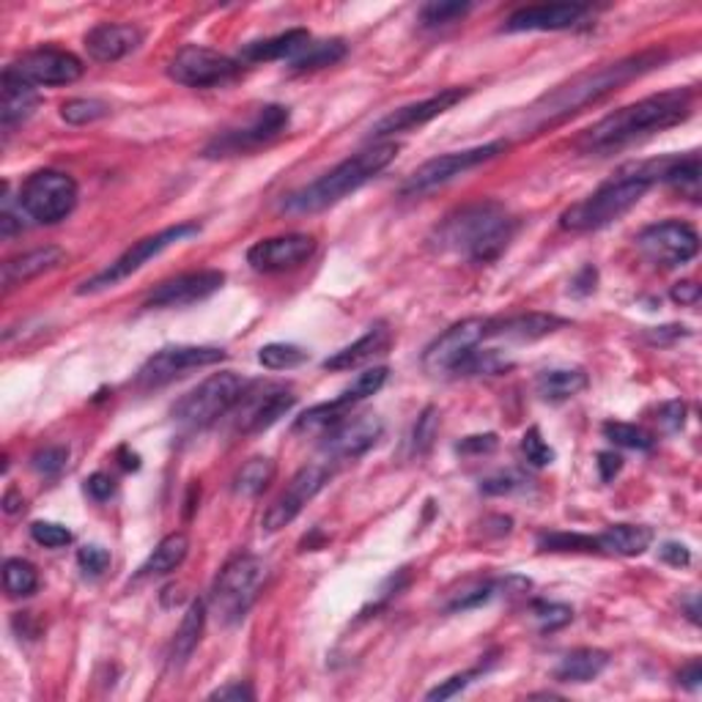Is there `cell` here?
I'll return each mask as SVG.
<instances>
[{"label": "cell", "instance_id": "cell-9", "mask_svg": "<svg viewBox=\"0 0 702 702\" xmlns=\"http://www.w3.org/2000/svg\"><path fill=\"white\" fill-rule=\"evenodd\" d=\"M17 203L34 223L56 225L78 206V181L61 170H36L25 179Z\"/></svg>", "mask_w": 702, "mask_h": 702}, {"label": "cell", "instance_id": "cell-24", "mask_svg": "<svg viewBox=\"0 0 702 702\" xmlns=\"http://www.w3.org/2000/svg\"><path fill=\"white\" fill-rule=\"evenodd\" d=\"M591 12L582 3H544V7H524L508 17L505 31L524 34V31H566L573 28L584 14Z\"/></svg>", "mask_w": 702, "mask_h": 702}, {"label": "cell", "instance_id": "cell-4", "mask_svg": "<svg viewBox=\"0 0 702 702\" xmlns=\"http://www.w3.org/2000/svg\"><path fill=\"white\" fill-rule=\"evenodd\" d=\"M519 230V219L497 201L469 203L437 228L439 250L461 255L473 264H495Z\"/></svg>", "mask_w": 702, "mask_h": 702}, {"label": "cell", "instance_id": "cell-58", "mask_svg": "<svg viewBox=\"0 0 702 702\" xmlns=\"http://www.w3.org/2000/svg\"><path fill=\"white\" fill-rule=\"evenodd\" d=\"M658 557H662L664 562H669V566H675V568H686L691 562V551L686 549L683 544H675V540L664 544L662 549H658Z\"/></svg>", "mask_w": 702, "mask_h": 702}, {"label": "cell", "instance_id": "cell-11", "mask_svg": "<svg viewBox=\"0 0 702 702\" xmlns=\"http://www.w3.org/2000/svg\"><path fill=\"white\" fill-rule=\"evenodd\" d=\"M491 319H464L444 330L431 346L423 352V371L431 377H453L464 366L466 357L484 341H489Z\"/></svg>", "mask_w": 702, "mask_h": 702}, {"label": "cell", "instance_id": "cell-31", "mask_svg": "<svg viewBox=\"0 0 702 702\" xmlns=\"http://www.w3.org/2000/svg\"><path fill=\"white\" fill-rule=\"evenodd\" d=\"M653 544V530L642 527V524H615L607 533L596 535V549L604 555H620V557H636L647 551Z\"/></svg>", "mask_w": 702, "mask_h": 702}, {"label": "cell", "instance_id": "cell-55", "mask_svg": "<svg viewBox=\"0 0 702 702\" xmlns=\"http://www.w3.org/2000/svg\"><path fill=\"white\" fill-rule=\"evenodd\" d=\"M686 420V404L683 401H669L658 409V423H662L664 431H680Z\"/></svg>", "mask_w": 702, "mask_h": 702}, {"label": "cell", "instance_id": "cell-28", "mask_svg": "<svg viewBox=\"0 0 702 702\" xmlns=\"http://www.w3.org/2000/svg\"><path fill=\"white\" fill-rule=\"evenodd\" d=\"M0 88H3V99H0V124H3L7 132H12L14 127L23 124V121H28L31 116H34V110L41 102L39 91L7 72H3V80H0Z\"/></svg>", "mask_w": 702, "mask_h": 702}, {"label": "cell", "instance_id": "cell-21", "mask_svg": "<svg viewBox=\"0 0 702 702\" xmlns=\"http://www.w3.org/2000/svg\"><path fill=\"white\" fill-rule=\"evenodd\" d=\"M316 253V239L308 234L261 239L248 250V264L255 272H288L302 266Z\"/></svg>", "mask_w": 702, "mask_h": 702}, {"label": "cell", "instance_id": "cell-7", "mask_svg": "<svg viewBox=\"0 0 702 702\" xmlns=\"http://www.w3.org/2000/svg\"><path fill=\"white\" fill-rule=\"evenodd\" d=\"M198 234H201V225L198 223H179L159 230V234H154V237L141 239V242L132 245L130 250H124V253L112 261L110 266H105V270L96 272L94 277H88V281L78 288V294H83L85 297V294H99L105 291V288L119 286L121 281H127V277H132L135 272H141L148 261L157 259L159 253H165V250L174 248V245L198 237Z\"/></svg>", "mask_w": 702, "mask_h": 702}, {"label": "cell", "instance_id": "cell-10", "mask_svg": "<svg viewBox=\"0 0 702 702\" xmlns=\"http://www.w3.org/2000/svg\"><path fill=\"white\" fill-rule=\"evenodd\" d=\"M505 152H508V141H491V143H484V146L464 148V152L439 154V157L423 163L420 168L406 179V185L401 187V192H404V195H426V192L453 181L455 176L478 168V165L491 163V159H497Z\"/></svg>", "mask_w": 702, "mask_h": 702}, {"label": "cell", "instance_id": "cell-19", "mask_svg": "<svg viewBox=\"0 0 702 702\" xmlns=\"http://www.w3.org/2000/svg\"><path fill=\"white\" fill-rule=\"evenodd\" d=\"M464 96H466L464 88H448V91H439L437 96H428V99L415 102V105L398 107V110L388 112L382 121L373 124L371 141H384V138L401 135V132L417 130V127L428 124V121H433L437 116L448 112L450 107L459 105Z\"/></svg>", "mask_w": 702, "mask_h": 702}, {"label": "cell", "instance_id": "cell-29", "mask_svg": "<svg viewBox=\"0 0 702 702\" xmlns=\"http://www.w3.org/2000/svg\"><path fill=\"white\" fill-rule=\"evenodd\" d=\"M609 653L598 647H579V651L566 653L560 664L555 667V678L560 683H591L607 669Z\"/></svg>", "mask_w": 702, "mask_h": 702}, {"label": "cell", "instance_id": "cell-14", "mask_svg": "<svg viewBox=\"0 0 702 702\" xmlns=\"http://www.w3.org/2000/svg\"><path fill=\"white\" fill-rule=\"evenodd\" d=\"M291 121V112L283 105H264L259 112H255L250 124L237 127V130H228L223 135L214 138L206 148H203V157L217 159V157H234V154H245L250 148H259L264 143L275 141L283 130Z\"/></svg>", "mask_w": 702, "mask_h": 702}, {"label": "cell", "instance_id": "cell-23", "mask_svg": "<svg viewBox=\"0 0 702 702\" xmlns=\"http://www.w3.org/2000/svg\"><path fill=\"white\" fill-rule=\"evenodd\" d=\"M143 45V31L130 23H99L85 34V52L96 63H116Z\"/></svg>", "mask_w": 702, "mask_h": 702}, {"label": "cell", "instance_id": "cell-33", "mask_svg": "<svg viewBox=\"0 0 702 702\" xmlns=\"http://www.w3.org/2000/svg\"><path fill=\"white\" fill-rule=\"evenodd\" d=\"M591 379L582 368H551V371L538 373L535 379V390L544 401H551V404H560V401L573 398L582 390H587Z\"/></svg>", "mask_w": 702, "mask_h": 702}, {"label": "cell", "instance_id": "cell-46", "mask_svg": "<svg viewBox=\"0 0 702 702\" xmlns=\"http://www.w3.org/2000/svg\"><path fill=\"white\" fill-rule=\"evenodd\" d=\"M437 431H439V415L433 406H428L415 423V431H412V450H415L417 455L428 453V448H431L433 439H437Z\"/></svg>", "mask_w": 702, "mask_h": 702}, {"label": "cell", "instance_id": "cell-54", "mask_svg": "<svg viewBox=\"0 0 702 702\" xmlns=\"http://www.w3.org/2000/svg\"><path fill=\"white\" fill-rule=\"evenodd\" d=\"M85 491H88L91 500L105 502L116 495V480H112L107 473H94L88 480H85Z\"/></svg>", "mask_w": 702, "mask_h": 702}, {"label": "cell", "instance_id": "cell-3", "mask_svg": "<svg viewBox=\"0 0 702 702\" xmlns=\"http://www.w3.org/2000/svg\"><path fill=\"white\" fill-rule=\"evenodd\" d=\"M669 163H673V157L623 165L593 195L582 198L571 209H566L560 214V228L571 230V234H587V230L607 228L609 223H615L626 212H631L656 181H664Z\"/></svg>", "mask_w": 702, "mask_h": 702}, {"label": "cell", "instance_id": "cell-6", "mask_svg": "<svg viewBox=\"0 0 702 702\" xmlns=\"http://www.w3.org/2000/svg\"><path fill=\"white\" fill-rule=\"evenodd\" d=\"M266 562L255 555H237L223 566L212 587V612L223 626H237L248 618L266 582Z\"/></svg>", "mask_w": 702, "mask_h": 702}, {"label": "cell", "instance_id": "cell-22", "mask_svg": "<svg viewBox=\"0 0 702 702\" xmlns=\"http://www.w3.org/2000/svg\"><path fill=\"white\" fill-rule=\"evenodd\" d=\"M297 404V395L286 388H266L264 393H248L245 390L242 401H239V423L237 428L242 433H261L266 428L275 426L281 417L291 412Z\"/></svg>", "mask_w": 702, "mask_h": 702}, {"label": "cell", "instance_id": "cell-41", "mask_svg": "<svg viewBox=\"0 0 702 702\" xmlns=\"http://www.w3.org/2000/svg\"><path fill=\"white\" fill-rule=\"evenodd\" d=\"M261 366L270 368V371H288V368H297L308 360V352L294 343H270L259 352Z\"/></svg>", "mask_w": 702, "mask_h": 702}, {"label": "cell", "instance_id": "cell-35", "mask_svg": "<svg viewBox=\"0 0 702 702\" xmlns=\"http://www.w3.org/2000/svg\"><path fill=\"white\" fill-rule=\"evenodd\" d=\"M277 464L270 455H255V459L245 461L239 466V473L234 475V495L237 497H259L266 486L275 480Z\"/></svg>", "mask_w": 702, "mask_h": 702}, {"label": "cell", "instance_id": "cell-17", "mask_svg": "<svg viewBox=\"0 0 702 702\" xmlns=\"http://www.w3.org/2000/svg\"><path fill=\"white\" fill-rule=\"evenodd\" d=\"M219 360H225V352L217 346H165L143 362L135 382L146 390L163 388V384L174 382L185 371L214 366Z\"/></svg>", "mask_w": 702, "mask_h": 702}, {"label": "cell", "instance_id": "cell-30", "mask_svg": "<svg viewBox=\"0 0 702 702\" xmlns=\"http://www.w3.org/2000/svg\"><path fill=\"white\" fill-rule=\"evenodd\" d=\"M310 45V34L302 28L286 31L272 39L250 41L242 50V61L248 63H264V61H283V58H297L305 47Z\"/></svg>", "mask_w": 702, "mask_h": 702}, {"label": "cell", "instance_id": "cell-51", "mask_svg": "<svg viewBox=\"0 0 702 702\" xmlns=\"http://www.w3.org/2000/svg\"><path fill=\"white\" fill-rule=\"evenodd\" d=\"M502 587V582H486V584H478V587H473V591L461 593L459 598H455L453 604H450V609L453 612H459V609H473V607H480V604L489 602L491 596H495L497 591Z\"/></svg>", "mask_w": 702, "mask_h": 702}, {"label": "cell", "instance_id": "cell-59", "mask_svg": "<svg viewBox=\"0 0 702 702\" xmlns=\"http://www.w3.org/2000/svg\"><path fill=\"white\" fill-rule=\"evenodd\" d=\"M700 286H697L694 281H683V283H675L673 291H669V297H673V302L678 305H697L700 302Z\"/></svg>", "mask_w": 702, "mask_h": 702}, {"label": "cell", "instance_id": "cell-25", "mask_svg": "<svg viewBox=\"0 0 702 702\" xmlns=\"http://www.w3.org/2000/svg\"><path fill=\"white\" fill-rule=\"evenodd\" d=\"M566 324H568L566 319L551 313L508 316V319L489 321V341L491 337H500V341H511V343H533L546 335H555V332L562 330Z\"/></svg>", "mask_w": 702, "mask_h": 702}, {"label": "cell", "instance_id": "cell-52", "mask_svg": "<svg viewBox=\"0 0 702 702\" xmlns=\"http://www.w3.org/2000/svg\"><path fill=\"white\" fill-rule=\"evenodd\" d=\"M480 675V669H469V673H459L453 675V678H448L444 683H439L437 689H431L426 694V700H450V697H455L459 691H464L466 686L473 683L475 678Z\"/></svg>", "mask_w": 702, "mask_h": 702}, {"label": "cell", "instance_id": "cell-5", "mask_svg": "<svg viewBox=\"0 0 702 702\" xmlns=\"http://www.w3.org/2000/svg\"><path fill=\"white\" fill-rule=\"evenodd\" d=\"M395 157H398V143H373L366 152L343 159L341 165H335V168L321 176V179L310 181L302 190L286 195L281 209L286 214H297V217L326 212L330 206L341 203L343 198H348L352 192L366 187L371 179H377Z\"/></svg>", "mask_w": 702, "mask_h": 702}, {"label": "cell", "instance_id": "cell-62", "mask_svg": "<svg viewBox=\"0 0 702 702\" xmlns=\"http://www.w3.org/2000/svg\"><path fill=\"white\" fill-rule=\"evenodd\" d=\"M678 680H680V686H686V689H697V686H700V680H702V667H700V662H691L689 667L680 669Z\"/></svg>", "mask_w": 702, "mask_h": 702}, {"label": "cell", "instance_id": "cell-42", "mask_svg": "<svg viewBox=\"0 0 702 702\" xmlns=\"http://www.w3.org/2000/svg\"><path fill=\"white\" fill-rule=\"evenodd\" d=\"M110 107L102 99H69L61 105V119L72 127L94 124V121L105 119Z\"/></svg>", "mask_w": 702, "mask_h": 702}, {"label": "cell", "instance_id": "cell-12", "mask_svg": "<svg viewBox=\"0 0 702 702\" xmlns=\"http://www.w3.org/2000/svg\"><path fill=\"white\" fill-rule=\"evenodd\" d=\"M239 72H242V63L201 45L181 47L168 63V78L187 88H217V85L237 80Z\"/></svg>", "mask_w": 702, "mask_h": 702}, {"label": "cell", "instance_id": "cell-15", "mask_svg": "<svg viewBox=\"0 0 702 702\" xmlns=\"http://www.w3.org/2000/svg\"><path fill=\"white\" fill-rule=\"evenodd\" d=\"M332 478V466L326 461H319V464L302 466L297 475L291 478V484L281 491L275 502L264 511L261 516V527L264 533H277V530L288 527L299 513L305 511L310 500L330 484Z\"/></svg>", "mask_w": 702, "mask_h": 702}, {"label": "cell", "instance_id": "cell-26", "mask_svg": "<svg viewBox=\"0 0 702 702\" xmlns=\"http://www.w3.org/2000/svg\"><path fill=\"white\" fill-rule=\"evenodd\" d=\"M63 261H67V253H63L61 248H56V245L28 250V253L17 255V259H9L7 264H3V275H0L3 277V288L14 291V288L34 281V277L58 270Z\"/></svg>", "mask_w": 702, "mask_h": 702}, {"label": "cell", "instance_id": "cell-39", "mask_svg": "<svg viewBox=\"0 0 702 702\" xmlns=\"http://www.w3.org/2000/svg\"><path fill=\"white\" fill-rule=\"evenodd\" d=\"M343 417H346V406H341L337 401L310 406L308 412H302V415L297 417L294 433H321V437H324V433L330 431V428H335Z\"/></svg>", "mask_w": 702, "mask_h": 702}, {"label": "cell", "instance_id": "cell-60", "mask_svg": "<svg viewBox=\"0 0 702 702\" xmlns=\"http://www.w3.org/2000/svg\"><path fill=\"white\" fill-rule=\"evenodd\" d=\"M689 335V326H680V324H669V326H656V330L647 332V341L651 343H658V346H664V343H673L678 341V337H686Z\"/></svg>", "mask_w": 702, "mask_h": 702}, {"label": "cell", "instance_id": "cell-47", "mask_svg": "<svg viewBox=\"0 0 702 702\" xmlns=\"http://www.w3.org/2000/svg\"><path fill=\"white\" fill-rule=\"evenodd\" d=\"M533 618H535V623H538V629L546 634V631H557V629H562V626L571 623L573 612H571V607H562V604L540 602L533 607Z\"/></svg>", "mask_w": 702, "mask_h": 702}, {"label": "cell", "instance_id": "cell-56", "mask_svg": "<svg viewBox=\"0 0 702 702\" xmlns=\"http://www.w3.org/2000/svg\"><path fill=\"white\" fill-rule=\"evenodd\" d=\"M522 484L524 480L519 478V475L502 473V475H495V478L484 480L480 491H484V495H511V491L522 489Z\"/></svg>", "mask_w": 702, "mask_h": 702}, {"label": "cell", "instance_id": "cell-1", "mask_svg": "<svg viewBox=\"0 0 702 702\" xmlns=\"http://www.w3.org/2000/svg\"><path fill=\"white\" fill-rule=\"evenodd\" d=\"M667 52L664 50H645L636 56L620 58V61L607 63V67L587 69V72L576 74L568 83L557 85L555 91L540 96L535 105L527 107L522 121L524 132H544L546 127H557L568 121L571 116L582 112L584 107L596 105L604 96L615 94L618 88L629 85L631 80L642 78V74L653 72L662 67Z\"/></svg>", "mask_w": 702, "mask_h": 702}, {"label": "cell", "instance_id": "cell-34", "mask_svg": "<svg viewBox=\"0 0 702 702\" xmlns=\"http://www.w3.org/2000/svg\"><path fill=\"white\" fill-rule=\"evenodd\" d=\"M187 555H190V538L185 533L165 535L141 566V576H165V573L176 571L187 560Z\"/></svg>", "mask_w": 702, "mask_h": 702}, {"label": "cell", "instance_id": "cell-57", "mask_svg": "<svg viewBox=\"0 0 702 702\" xmlns=\"http://www.w3.org/2000/svg\"><path fill=\"white\" fill-rule=\"evenodd\" d=\"M497 448V437L495 433H480V437H466L459 442V453H466V455H484V453H491V450Z\"/></svg>", "mask_w": 702, "mask_h": 702}, {"label": "cell", "instance_id": "cell-38", "mask_svg": "<svg viewBox=\"0 0 702 702\" xmlns=\"http://www.w3.org/2000/svg\"><path fill=\"white\" fill-rule=\"evenodd\" d=\"M3 587L12 598L34 596L36 587H39V571L28 560L9 557L7 566H3Z\"/></svg>", "mask_w": 702, "mask_h": 702}, {"label": "cell", "instance_id": "cell-32", "mask_svg": "<svg viewBox=\"0 0 702 702\" xmlns=\"http://www.w3.org/2000/svg\"><path fill=\"white\" fill-rule=\"evenodd\" d=\"M203 626H206V602L195 598V602L187 607L179 631H176L174 636V647H170V667L174 669L185 667L187 658L195 653L198 642H201Z\"/></svg>", "mask_w": 702, "mask_h": 702}, {"label": "cell", "instance_id": "cell-45", "mask_svg": "<svg viewBox=\"0 0 702 702\" xmlns=\"http://www.w3.org/2000/svg\"><path fill=\"white\" fill-rule=\"evenodd\" d=\"M69 461V450L61 448V444H50V448H41L31 455V466L41 478H58L63 473V466Z\"/></svg>", "mask_w": 702, "mask_h": 702}, {"label": "cell", "instance_id": "cell-37", "mask_svg": "<svg viewBox=\"0 0 702 702\" xmlns=\"http://www.w3.org/2000/svg\"><path fill=\"white\" fill-rule=\"evenodd\" d=\"M346 56V45L341 39H326V41H310L302 52L291 61L294 72H308V69H324L337 63Z\"/></svg>", "mask_w": 702, "mask_h": 702}, {"label": "cell", "instance_id": "cell-61", "mask_svg": "<svg viewBox=\"0 0 702 702\" xmlns=\"http://www.w3.org/2000/svg\"><path fill=\"white\" fill-rule=\"evenodd\" d=\"M620 469H623V459L618 453H598V473H602L604 484L615 480Z\"/></svg>", "mask_w": 702, "mask_h": 702}, {"label": "cell", "instance_id": "cell-53", "mask_svg": "<svg viewBox=\"0 0 702 702\" xmlns=\"http://www.w3.org/2000/svg\"><path fill=\"white\" fill-rule=\"evenodd\" d=\"M209 700H223V702H250L255 700V691L248 680H230V683L219 686L209 694Z\"/></svg>", "mask_w": 702, "mask_h": 702}, {"label": "cell", "instance_id": "cell-20", "mask_svg": "<svg viewBox=\"0 0 702 702\" xmlns=\"http://www.w3.org/2000/svg\"><path fill=\"white\" fill-rule=\"evenodd\" d=\"M225 275L219 270H201V272H185L170 281L159 283L152 294L146 297V308L168 310V308H187L209 299L223 288Z\"/></svg>", "mask_w": 702, "mask_h": 702}, {"label": "cell", "instance_id": "cell-49", "mask_svg": "<svg viewBox=\"0 0 702 702\" xmlns=\"http://www.w3.org/2000/svg\"><path fill=\"white\" fill-rule=\"evenodd\" d=\"M522 453L533 466H546L555 461V450L546 444V439L540 437L538 428H530V431L522 437Z\"/></svg>", "mask_w": 702, "mask_h": 702}, {"label": "cell", "instance_id": "cell-36", "mask_svg": "<svg viewBox=\"0 0 702 702\" xmlns=\"http://www.w3.org/2000/svg\"><path fill=\"white\" fill-rule=\"evenodd\" d=\"M664 185L675 187L680 195L697 201L700 198V157L697 154H689V157L673 154V163L664 174Z\"/></svg>", "mask_w": 702, "mask_h": 702}, {"label": "cell", "instance_id": "cell-43", "mask_svg": "<svg viewBox=\"0 0 702 702\" xmlns=\"http://www.w3.org/2000/svg\"><path fill=\"white\" fill-rule=\"evenodd\" d=\"M604 437H607L609 442L629 450H651L653 442H656L645 428L631 426V423H612V420L604 423Z\"/></svg>", "mask_w": 702, "mask_h": 702}, {"label": "cell", "instance_id": "cell-48", "mask_svg": "<svg viewBox=\"0 0 702 702\" xmlns=\"http://www.w3.org/2000/svg\"><path fill=\"white\" fill-rule=\"evenodd\" d=\"M31 538L47 549H61V546L72 544V533L56 522H34L31 524Z\"/></svg>", "mask_w": 702, "mask_h": 702}, {"label": "cell", "instance_id": "cell-13", "mask_svg": "<svg viewBox=\"0 0 702 702\" xmlns=\"http://www.w3.org/2000/svg\"><path fill=\"white\" fill-rule=\"evenodd\" d=\"M636 248L651 264L662 266V270H675V266L689 264L700 253V237L689 223L664 219V223L647 225L640 230Z\"/></svg>", "mask_w": 702, "mask_h": 702}, {"label": "cell", "instance_id": "cell-50", "mask_svg": "<svg viewBox=\"0 0 702 702\" xmlns=\"http://www.w3.org/2000/svg\"><path fill=\"white\" fill-rule=\"evenodd\" d=\"M78 566L85 576H102L110 566V551L102 549V546H83L78 551Z\"/></svg>", "mask_w": 702, "mask_h": 702}, {"label": "cell", "instance_id": "cell-44", "mask_svg": "<svg viewBox=\"0 0 702 702\" xmlns=\"http://www.w3.org/2000/svg\"><path fill=\"white\" fill-rule=\"evenodd\" d=\"M473 12V3H459V0H439V3H428L423 7L420 20L426 28H442V25L455 23V20L466 17Z\"/></svg>", "mask_w": 702, "mask_h": 702}, {"label": "cell", "instance_id": "cell-27", "mask_svg": "<svg viewBox=\"0 0 702 702\" xmlns=\"http://www.w3.org/2000/svg\"><path fill=\"white\" fill-rule=\"evenodd\" d=\"M388 346H390L388 324H373L371 330H368L362 337H357L352 346H343L341 352L326 357L324 368L326 371H352V368L366 366V362L373 360L377 355H384Z\"/></svg>", "mask_w": 702, "mask_h": 702}, {"label": "cell", "instance_id": "cell-18", "mask_svg": "<svg viewBox=\"0 0 702 702\" xmlns=\"http://www.w3.org/2000/svg\"><path fill=\"white\" fill-rule=\"evenodd\" d=\"M384 423L377 415L343 417L335 428L324 433V455L326 464H343V461H357L382 439Z\"/></svg>", "mask_w": 702, "mask_h": 702}, {"label": "cell", "instance_id": "cell-40", "mask_svg": "<svg viewBox=\"0 0 702 702\" xmlns=\"http://www.w3.org/2000/svg\"><path fill=\"white\" fill-rule=\"evenodd\" d=\"M388 368L379 366V368H371V371L360 373V377L355 379V382L348 384L346 390H343L341 395H337V404L346 406V409H352L355 404H360V401L371 398V395H377L379 390L384 388V382H388Z\"/></svg>", "mask_w": 702, "mask_h": 702}, {"label": "cell", "instance_id": "cell-16", "mask_svg": "<svg viewBox=\"0 0 702 702\" xmlns=\"http://www.w3.org/2000/svg\"><path fill=\"white\" fill-rule=\"evenodd\" d=\"M83 61H80L74 52L58 50V47L31 50L7 67V74L34 85V88H45V85H69L83 78Z\"/></svg>", "mask_w": 702, "mask_h": 702}, {"label": "cell", "instance_id": "cell-2", "mask_svg": "<svg viewBox=\"0 0 702 702\" xmlns=\"http://www.w3.org/2000/svg\"><path fill=\"white\" fill-rule=\"evenodd\" d=\"M691 116V94L689 91H664V94L647 96V99L634 102L629 107L604 116L598 124L579 138V148L584 154H604L620 152V148L631 146V143L642 141V138L653 135V132L669 130V127L680 124Z\"/></svg>", "mask_w": 702, "mask_h": 702}, {"label": "cell", "instance_id": "cell-8", "mask_svg": "<svg viewBox=\"0 0 702 702\" xmlns=\"http://www.w3.org/2000/svg\"><path fill=\"white\" fill-rule=\"evenodd\" d=\"M248 382L239 373L223 371L209 377L174 406L176 423L187 428H206L228 415L242 401Z\"/></svg>", "mask_w": 702, "mask_h": 702}]
</instances>
